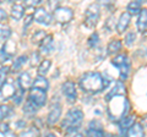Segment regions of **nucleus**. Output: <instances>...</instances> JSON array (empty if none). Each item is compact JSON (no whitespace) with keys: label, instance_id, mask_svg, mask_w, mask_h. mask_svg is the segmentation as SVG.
<instances>
[{"label":"nucleus","instance_id":"obj_19","mask_svg":"<svg viewBox=\"0 0 147 137\" xmlns=\"http://www.w3.org/2000/svg\"><path fill=\"white\" fill-rule=\"evenodd\" d=\"M24 13H25V9H24V5H21V4H15L11 7V17L13 20L16 21L21 20Z\"/></svg>","mask_w":147,"mask_h":137},{"label":"nucleus","instance_id":"obj_17","mask_svg":"<svg viewBox=\"0 0 147 137\" xmlns=\"http://www.w3.org/2000/svg\"><path fill=\"white\" fill-rule=\"evenodd\" d=\"M137 28L140 32H144L147 28V9H142L139 19H137Z\"/></svg>","mask_w":147,"mask_h":137},{"label":"nucleus","instance_id":"obj_4","mask_svg":"<svg viewBox=\"0 0 147 137\" xmlns=\"http://www.w3.org/2000/svg\"><path fill=\"white\" fill-rule=\"evenodd\" d=\"M98 19H99V5L98 4H91L85 12V25L92 28V27L97 25Z\"/></svg>","mask_w":147,"mask_h":137},{"label":"nucleus","instance_id":"obj_21","mask_svg":"<svg viewBox=\"0 0 147 137\" xmlns=\"http://www.w3.org/2000/svg\"><path fill=\"white\" fill-rule=\"evenodd\" d=\"M87 137H113L112 134L105 132L104 130H93V129H87Z\"/></svg>","mask_w":147,"mask_h":137},{"label":"nucleus","instance_id":"obj_2","mask_svg":"<svg viewBox=\"0 0 147 137\" xmlns=\"http://www.w3.org/2000/svg\"><path fill=\"white\" fill-rule=\"evenodd\" d=\"M129 110L127 99L124 95H117L108 100V115L110 120L120 121Z\"/></svg>","mask_w":147,"mask_h":137},{"label":"nucleus","instance_id":"obj_44","mask_svg":"<svg viewBox=\"0 0 147 137\" xmlns=\"http://www.w3.org/2000/svg\"><path fill=\"white\" fill-rule=\"evenodd\" d=\"M4 137H16V135L13 134V132L9 131V132H6V134H4Z\"/></svg>","mask_w":147,"mask_h":137},{"label":"nucleus","instance_id":"obj_5","mask_svg":"<svg viewBox=\"0 0 147 137\" xmlns=\"http://www.w3.org/2000/svg\"><path fill=\"white\" fill-rule=\"evenodd\" d=\"M54 20L59 22V24H67L70 22L74 17V11L71 10L70 7H66V6H58L57 9L54 10Z\"/></svg>","mask_w":147,"mask_h":137},{"label":"nucleus","instance_id":"obj_23","mask_svg":"<svg viewBox=\"0 0 147 137\" xmlns=\"http://www.w3.org/2000/svg\"><path fill=\"white\" fill-rule=\"evenodd\" d=\"M141 1H131L127 5V12L130 15H137L141 12Z\"/></svg>","mask_w":147,"mask_h":137},{"label":"nucleus","instance_id":"obj_28","mask_svg":"<svg viewBox=\"0 0 147 137\" xmlns=\"http://www.w3.org/2000/svg\"><path fill=\"white\" fill-rule=\"evenodd\" d=\"M11 36V28L9 26H1L0 27V39L4 40V42H6L9 40Z\"/></svg>","mask_w":147,"mask_h":137},{"label":"nucleus","instance_id":"obj_32","mask_svg":"<svg viewBox=\"0 0 147 137\" xmlns=\"http://www.w3.org/2000/svg\"><path fill=\"white\" fill-rule=\"evenodd\" d=\"M45 37V33L44 31H37L36 33L33 34V37H32V42L33 43H38V42H42Z\"/></svg>","mask_w":147,"mask_h":137},{"label":"nucleus","instance_id":"obj_36","mask_svg":"<svg viewBox=\"0 0 147 137\" xmlns=\"http://www.w3.org/2000/svg\"><path fill=\"white\" fill-rule=\"evenodd\" d=\"M88 129H93V130H103V126H102V124H100L98 120H93V121H91V122H90Z\"/></svg>","mask_w":147,"mask_h":137},{"label":"nucleus","instance_id":"obj_39","mask_svg":"<svg viewBox=\"0 0 147 137\" xmlns=\"http://www.w3.org/2000/svg\"><path fill=\"white\" fill-rule=\"evenodd\" d=\"M67 137H84V135L80 134L79 130H72V131H67Z\"/></svg>","mask_w":147,"mask_h":137},{"label":"nucleus","instance_id":"obj_18","mask_svg":"<svg viewBox=\"0 0 147 137\" xmlns=\"http://www.w3.org/2000/svg\"><path fill=\"white\" fill-rule=\"evenodd\" d=\"M32 88H37L47 92V89L49 88V82L48 80H45V77H37L34 82L32 83Z\"/></svg>","mask_w":147,"mask_h":137},{"label":"nucleus","instance_id":"obj_38","mask_svg":"<svg viewBox=\"0 0 147 137\" xmlns=\"http://www.w3.org/2000/svg\"><path fill=\"white\" fill-rule=\"evenodd\" d=\"M32 21H33V15H27L24 21V28H27L32 24Z\"/></svg>","mask_w":147,"mask_h":137},{"label":"nucleus","instance_id":"obj_26","mask_svg":"<svg viewBox=\"0 0 147 137\" xmlns=\"http://www.w3.org/2000/svg\"><path fill=\"white\" fill-rule=\"evenodd\" d=\"M39 136V131L37 127H30L25 131H22L18 137H38Z\"/></svg>","mask_w":147,"mask_h":137},{"label":"nucleus","instance_id":"obj_27","mask_svg":"<svg viewBox=\"0 0 147 137\" xmlns=\"http://www.w3.org/2000/svg\"><path fill=\"white\" fill-rule=\"evenodd\" d=\"M11 113H12L11 107L6 105V104H0V121H1L3 119L10 116Z\"/></svg>","mask_w":147,"mask_h":137},{"label":"nucleus","instance_id":"obj_35","mask_svg":"<svg viewBox=\"0 0 147 137\" xmlns=\"http://www.w3.org/2000/svg\"><path fill=\"white\" fill-rule=\"evenodd\" d=\"M135 39H136L135 32H129V33L125 36V44L126 45H131L132 43L135 42Z\"/></svg>","mask_w":147,"mask_h":137},{"label":"nucleus","instance_id":"obj_14","mask_svg":"<svg viewBox=\"0 0 147 137\" xmlns=\"http://www.w3.org/2000/svg\"><path fill=\"white\" fill-rule=\"evenodd\" d=\"M126 93V89H125V86L123 85V82H117L115 86L109 91V93L105 95V99L109 100L110 98L113 97H117V95H125Z\"/></svg>","mask_w":147,"mask_h":137},{"label":"nucleus","instance_id":"obj_24","mask_svg":"<svg viewBox=\"0 0 147 137\" xmlns=\"http://www.w3.org/2000/svg\"><path fill=\"white\" fill-rule=\"evenodd\" d=\"M108 54H115L121 49V42L119 39H114L108 44Z\"/></svg>","mask_w":147,"mask_h":137},{"label":"nucleus","instance_id":"obj_31","mask_svg":"<svg viewBox=\"0 0 147 137\" xmlns=\"http://www.w3.org/2000/svg\"><path fill=\"white\" fill-rule=\"evenodd\" d=\"M7 74H9V67H0V87L6 82V77H7Z\"/></svg>","mask_w":147,"mask_h":137},{"label":"nucleus","instance_id":"obj_43","mask_svg":"<svg viewBox=\"0 0 147 137\" xmlns=\"http://www.w3.org/2000/svg\"><path fill=\"white\" fill-rule=\"evenodd\" d=\"M25 125H26V122H25L24 120H21V121H17V122H16V126L18 127V129H21V127H22V126H25Z\"/></svg>","mask_w":147,"mask_h":137},{"label":"nucleus","instance_id":"obj_10","mask_svg":"<svg viewBox=\"0 0 147 137\" xmlns=\"http://www.w3.org/2000/svg\"><path fill=\"white\" fill-rule=\"evenodd\" d=\"M60 115H61V105L59 103H57L52 107V109H50V111L48 114V118H47L48 125H50V126L54 125L55 122L60 119Z\"/></svg>","mask_w":147,"mask_h":137},{"label":"nucleus","instance_id":"obj_45","mask_svg":"<svg viewBox=\"0 0 147 137\" xmlns=\"http://www.w3.org/2000/svg\"><path fill=\"white\" fill-rule=\"evenodd\" d=\"M142 126H146V127H147V118L144 120V124H142Z\"/></svg>","mask_w":147,"mask_h":137},{"label":"nucleus","instance_id":"obj_16","mask_svg":"<svg viewBox=\"0 0 147 137\" xmlns=\"http://www.w3.org/2000/svg\"><path fill=\"white\" fill-rule=\"evenodd\" d=\"M135 116H124L120 122H119V127H120V132H121V137H124L125 132L130 129V127L135 124Z\"/></svg>","mask_w":147,"mask_h":137},{"label":"nucleus","instance_id":"obj_46","mask_svg":"<svg viewBox=\"0 0 147 137\" xmlns=\"http://www.w3.org/2000/svg\"><path fill=\"white\" fill-rule=\"evenodd\" d=\"M47 137H57V136H55L54 134H48V135H47Z\"/></svg>","mask_w":147,"mask_h":137},{"label":"nucleus","instance_id":"obj_20","mask_svg":"<svg viewBox=\"0 0 147 137\" xmlns=\"http://www.w3.org/2000/svg\"><path fill=\"white\" fill-rule=\"evenodd\" d=\"M127 62H130V60H129V58H127L126 54H119V55H117L112 60L113 65L115 67H119V68H120L121 66H124L125 64H127Z\"/></svg>","mask_w":147,"mask_h":137},{"label":"nucleus","instance_id":"obj_42","mask_svg":"<svg viewBox=\"0 0 147 137\" xmlns=\"http://www.w3.org/2000/svg\"><path fill=\"white\" fill-rule=\"evenodd\" d=\"M39 4H40V1L37 0V1H26L25 5L26 6H37V5H39Z\"/></svg>","mask_w":147,"mask_h":137},{"label":"nucleus","instance_id":"obj_15","mask_svg":"<svg viewBox=\"0 0 147 137\" xmlns=\"http://www.w3.org/2000/svg\"><path fill=\"white\" fill-rule=\"evenodd\" d=\"M17 83H18L20 89L26 91V89H28L31 87L33 82H32L31 75L28 74V72H22V74L20 75V77H18V80H17Z\"/></svg>","mask_w":147,"mask_h":137},{"label":"nucleus","instance_id":"obj_7","mask_svg":"<svg viewBox=\"0 0 147 137\" xmlns=\"http://www.w3.org/2000/svg\"><path fill=\"white\" fill-rule=\"evenodd\" d=\"M33 20L36 22H38L39 25L49 26L52 24V15L44 7H37L34 11V15H33Z\"/></svg>","mask_w":147,"mask_h":137},{"label":"nucleus","instance_id":"obj_40","mask_svg":"<svg viewBox=\"0 0 147 137\" xmlns=\"http://www.w3.org/2000/svg\"><path fill=\"white\" fill-rule=\"evenodd\" d=\"M6 17H7V13H6V11L4 10V9L0 7V22L5 21V20H6Z\"/></svg>","mask_w":147,"mask_h":137},{"label":"nucleus","instance_id":"obj_37","mask_svg":"<svg viewBox=\"0 0 147 137\" xmlns=\"http://www.w3.org/2000/svg\"><path fill=\"white\" fill-rule=\"evenodd\" d=\"M30 64H31V66H34L37 65V64L39 62V53H32V55H31V59H30Z\"/></svg>","mask_w":147,"mask_h":137},{"label":"nucleus","instance_id":"obj_25","mask_svg":"<svg viewBox=\"0 0 147 137\" xmlns=\"http://www.w3.org/2000/svg\"><path fill=\"white\" fill-rule=\"evenodd\" d=\"M27 59H28V58H27L26 55H21V56H18V58L16 59V60L13 61V64H12V67H11V68H12V71H18V70H20V68H21V67L26 64Z\"/></svg>","mask_w":147,"mask_h":137},{"label":"nucleus","instance_id":"obj_3","mask_svg":"<svg viewBox=\"0 0 147 137\" xmlns=\"http://www.w3.org/2000/svg\"><path fill=\"white\" fill-rule=\"evenodd\" d=\"M82 120H84V113L80 109H70L65 115V119L63 120L61 127L65 129L66 132L72 130H79Z\"/></svg>","mask_w":147,"mask_h":137},{"label":"nucleus","instance_id":"obj_13","mask_svg":"<svg viewBox=\"0 0 147 137\" xmlns=\"http://www.w3.org/2000/svg\"><path fill=\"white\" fill-rule=\"evenodd\" d=\"M130 20H131V15L127 11L123 12L120 15V19L118 21V25H117V31L118 33H123L124 31L127 28L129 24H130Z\"/></svg>","mask_w":147,"mask_h":137},{"label":"nucleus","instance_id":"obj_34","mask_svg":"<svg viewBox=\"0 0 147 137\" xmlns=\"http://www.w3.org/2000/svg\"><path fill=\"white\" fill-rule=\"evenodd\" d=\"M129 71H130V62L125 64L124 66L120 67V79L121 80H125L127 75H129Z\"/></svg>","mask_w":147,"mask_h":137},{"label":"nucleus","instance_id":"obj_6","mask_svg":"<svg viewBox=\"0 0 147 137\" xmlns=\"http://www.w3.org/2000/svg\"><path fill=\"white\" fill-rule=\"evenodd\" d=\"M28 99L36 107H43L47 103V93L44 91L37 89V88H31L30 94H28Z\"/></svg>","mask_w":147,"mask_h":137},{"label":"nucleus","instance_id":"obj_11","mask_svg":"<svg viewBox=\"0 0 147 137\" xmlns=\"http://www.w3.org/2000/svg\"><path fill=\"white\" fill-rule=\"evenodd\" d=\"M53 44H54L53 36L52 34H47L44 37V39L40 42V45H39L40 54H49L53 50Z\"/></svg>","mask_w":147,"mask_h":137},{"label":"nucleus","instance_id":"obj_9","mask_svg":"<svg viewBox=\"0 0 147 137\" xmlns=\"http://www.w3.org/2000/svg\"><path fill=\"white\" fill-rule=\"evenodd\" d=\"M16 87L11 82H5L1 87H0V100H7L13 97L16 93Z\"/></svg>","mask_w":147,"mask_h":137},{"label":"nucleus","instance_id":"obj_29","mask_svg":"<svg viewBox=\"0 0 147 137\" xmlns=\"http://www.w3.org/2000/svg\"><path fill=\"white\" fill-rule=\"evenodd\" d=\"M36 111H37V107L30 99H27V102L25 103V107H24V113L28 114V115H32V114H34Z\"/></svg>","mask_w":147,"mask_h":137},{"label":"nucleus","instance_id":"obj_41","mask_svg":"<svg viewBox=\"0 0 147 137\" xmlns=\"http://www.w3.org/2000/svg\"><path fill=\"white\" fill-rule=\"evenodd\" d=\"M0 131L3 132V134H6L10 130H9V125L7 124H0Z\"/></svg>","mask_w":147,"mask_h":137},{"label":"nucleus","instance_id":"obj_30","mask_svg":"<svg viewBox=\"0 0 147 137\" xmlns=\"http://www.w3.org/2000/svg\"><path fill=\"white\" fill-rule=\"evenodd\" d=\"M24 94H25V91H22V89H20V88H17V91H16V93L13 94V97L11 98L12 99V102H13V104H20L21 102H22V99H24Z\"/></svg>","mask_w":147,"mask_h":137},{"label":"nucleus","instance_id":"obj_12","mask_svg":"<svg viewBox=\"0 0 147 137\" xmlns=\"http://www.w3.org/2000/svg\"><path fill=\"white\" fill-rule=\"evenodd\" d=\"M144 136H145L144 126L140 122H135L124 135V137H144Z\"/></svg>","mask_w":147,"mask_h":137},{"label":"nucleus","instance_id":"obj_8","mask_svg":"<svg viewBox=\"0 0 147 137\" xmlns=\"http://www.w3.org/2000/svg\"><path fill=\"white\" fill-rule=\"evenodd\" d=\"M61 91L64 95L66 97L67 102L69 103H74L77 98V92H76V87H75V83L71 81H66L64 82V85L61 86Z\"/></svg>","mask_w":147,"mask_h":137},{"label":"nucleus","instance_id":"obj_22","mask_svg":"<svg viewBox=\"0 0 147 137\" xmlns=\"http://www.w3.org/2000/svg\"><path fill=\"white\" fill-rule=\"evenodd\" d=\"M50 60H43L42 62L39 64L38 66V70H37V74H38V77H44L47 75V72L49 71V67H50Z\"/></svg>","mask_w":147,"mask_h":137},{"label":"nucleus","instance_id":"obj_33","mask_svg":"<svg viewBox=\"0 0 147 137\" xmlns=\"http://www.w3.org/2000/svg\"><path fill=\"white\" fill-rule=\"evenodd\" d=\"M98 42H99V36H98V33H93L88 38V45H90L91 48H96V47H97Z\"/></svg>","mask_w":147,"mask_h":137},{"label":"nucleus","instance_id":"obj_1","mask_svg":"<svg viewBox=\"0 0 147 137\" xmlns=\"http://www.w3.org/2000/svg\"><path fill=\"white\" fill-rule=\"evenodd\" d=\"M80 87L86 93H99L104 88V79L99 72H86L80 79Z\"/></svg>","mask_w":147,"mask_h":137}]
</instances>
